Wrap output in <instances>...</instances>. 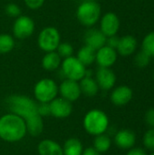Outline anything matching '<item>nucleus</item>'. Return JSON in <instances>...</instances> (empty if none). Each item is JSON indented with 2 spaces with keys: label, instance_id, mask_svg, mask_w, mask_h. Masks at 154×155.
Here are the masks:
<instances>
[{
  "label": "nucleus",
  "instance_id": "36",
  "mask_svg": "<svg viewBox=\"0 0 154 155\" xmlns=\"http://www.w3.org/2000/svg\"><path fill=\"white\" fill-rule=\"evenodd\" d=\"M151 155H154V153H152V154H151Z\"/></svg>",
  "mask_w": 154,
  "mask_h": 155
},
{
  "label": "nucleus",
  "instance_id": "8",
  "mask_svg": "<svg viewBox=\"0 0 154 155\" xmlns=\"http://www.w3.org/2000/svg\"><path fill=\"white\" fill-rule=\"evenodd\" d=\"M34 21L27 15H21L15 18L13 25V36L19 40L29 38L34 32Z\"/></svg>",
  "mask_w": 154,
  "mask_h": 155
},
{
  "label": "nucleus",
  "instance_id": "11",
  "mask_svg": "<svg viewBox=\"0 0 154 155\" xmlns=\"http://www.w3.org/2000/svg\"><path fill=\"white\" fill-rule=\"evenodd\" d=\"M58 88L61 97L66 99L71 103L78 100L82 94L79 83L74 80H70V79L64 80Z\"/></svg>",
  "mask_w": 154,
  "mask_h": 155
},
{
  "label": "nucleus",
  "instance_id": "28",
  "mask_svg": "<svg viewBox=\"0 0 154 155\" xmlns=\"http://www.w3.org/2000/svg\"><path fill=\"white\" fill-rule=\"evenodd\" d=\"M5 13L10 17L16 18L22 15V10L18 5H16L15 3H9L5 7Z\"/></svg>",
  "mask_w": 154,
  "mask_h": 155
},
{
  "label": "nucleus",
  "instance_id": "1",
  "mask_svg": "<svg viewBox=\"0 0 154 155\" xmlns=\"http://www.w3.org/2000/svg\"><path fill=\"white\" fill-rule=\"evenodd\" d=\"M6 106L8 110L25 122L27 132L34 137L38 136L44 130L42 117L37 112V104L25 95L14 94L6 98Z\"/></svg>",
  "mask_w": 154,
  "mask_h": 155
},
{
  "label": "nucleus",
  "instance_id": "13",
  "mask_svg": "<svg viewBox=\"0 0 154 155\" xmlns=\"http://www.w3.org/2000/svg\"><path fill=\"white\" fill-rule=\"evenodd\" d=\"M95 81L97 82L99 88L108 91L114 86L116 83V75L111 68L99 67L96 72Z\"/></svg>",
  "mask_w": 154,
  "mask_h": 155
},
{
  "label": "nucleus",
  "instance_id": "22",
  "mask_svg": "<svg viewBox=\"0 0 154 155\" xmlns=\"http://www.w3.org/2000/svg\"><path fill=\"white\" fill-rule=\"evenodd\" d=\"M83 151V145L81 142L76 138L68 139L63 147L64 155H82Z\"/></svg>",
  "mask_w": 154,
  "mask_h": 155
},
{
  "label": "nucleus",
  "instance_id": "21",
  "mask_svg": "<svg viewBox=\"0 0 154 155\" xmlns=\"http://www.w3.org/2000/svg\"><path fill=\"white\" fill-rule=\"evenodd\" d=\"M95 54H96V51L94 49L84 45L78 50L76 58L84 65L89 66L95 62Z\"/></svg>",
  "mask_w": 154,
  "mask_h": 155
},
{
  "label": "nucleus",
  "instance_id": "9",
  "mask_svg": "<svg viewBox=\"0 0 154 155\" xmlns=\"http://www.w3.org/2000/svg\"><path fill=\"white\" fill-rule=\"evenodd\" d=\"M120 29V19L113 12L105 13L100 18V30L106 36H113L117 35Z\"/></svg>",
  "mask_w": 154,
  "mask_h": 155
},
{
  "label": "nucleus",
  "instance_id": "4",
  "mask_svg": "<svg viewBox=\"0 0 154 155\" xmlns=\"http://www.w3.org/2000/svg\"><path fill=\"white\" fill-rule=\"evenodd\" d=\"M84 127L85 131L92 135L104 134L109 127V120L104 112L93 109L89 111L84 119Z\"/></svg>",
  "mask_w": 154,
  "mask_h": 155
},
{
  "label": "nucleus",
  "instance_id": "5",
  "mask_svg": "<svg viewBox=\"0 0 154 155\" xmlns=\"http://www.w3.org/2000/svg\"><path fill=\"white\" fill-rule=\"evenodd\" d=\"M61 43V35L54 26H46L43 28L37 36L38 47L44 53L56 51Z\"/></svg>",
  "mask_w": 154,
  "mask_h": 155
},
{
  "label": "nucleus",
  "instance_id": "14",
  "mask_svg": "<svg viewBox=\"0 0 154 155\" xmlns=\"http://www.w3.org/2000/svg\"><path fill=\"white\" fill-rule=\"evenodd\" d=\"M106 36L102 33L100 29L90 28L84 34V43L85 45L97 51L101 47L106 45Z\"/></svg>",
  "mask_w": 154,
  "mask_h": 155
},
{
  "label": "nucleus",
  "instance_id": "25",
  "mask_svg": "<svg viewBox=\"0 0 154 155\" xmlns=\"http://www.w3.org/2000/svg\"><path fill=\"white\" fill-rule=\"evenodd\" d=\"M142 48V50L146 52L151 57H154V32L148 34L144 37Z\"/></svg>",
  "mask_w": 154,
  "mask_h": 155
},
{
  "label": "nucleus",
  "instance_id": "15",
  "mask_svg": "<svg viewBox=\"0 0 154 155\" xmlns=\"http://www.w3.org/2000/svg\"><path fill=\"white\" fill-rule=\"evenodd\" d=\"M133 98V91L126 85L116 87L111 94V101L116 106H123L127 104Z\"/></svg>",
  "mask_w": 154,
  "mask_h": 155
},
{
  "label": "nucleus",
  "instance_id": "29",
  "mask_svg": "<svg viewBox=\"0 0 154 155\" xmlns=\"http://www.w3.org/2000/svg\"><path fill=\"white\" fill-rule=\"evenodd\" d=\"M143 141H144L145 146L149 150L154 151V128H151L150 130L146 132Z\"/></svg>",
  "mask_w": 154,
  "mask_h": 155
},
{
  "label": "nucleus",
  "instance_id": "35",
  "mask_svg": "<svg viewBox=\"0 0 154 155\" xmlns=\"http://www.w3.org/2000/svg\"><path fill=\"white\" fill-rule=\"evenodd\" d=\"M126 155H146V153L142 149L135 148V149H132L131 151H129V153Z\"/></svg>",
  "mask_w": 154,
  "mask_h": 155
},
{
  "label": "nucleus",
  "instance_id": "23",
  "mask_svg": "<svg viewBox=\"0 0 154 155\" xmlns=\"http://www.w3.org/2000/svg\"><path fill=\"white\" fill-rule=\"evenodd\" d=\"M15 46L14 36L8 34H0V54L10 53Z\"/></svg>",
  "mask_w": 154,
  "mask_h": 155
},
{
  "label": "nucleus",
  "instance_id": "24",
  "mask_svg": "<svg viewBox=\"0 0 154 155\" xmlns=\"http://www.w3.org/2000/svg\"><path fill=\"white\" fill-rule=\"evenodd\" d=\"M111 139L108 135L106 134H99L96 135L94 141H93V148L98 151L100 153H105L107 152L110 147H111Z\"/></svg>",
  "mask_w": 154,
  "mask_h": 155
},
{
  "label": "nucleus",
  "instance_id": "31",
  "mask_svg": "<svg viewBox=\"0 0 154 155\" xmlns=\"http://www.w3.org/2000/svg\"><path fill=\"white\" fill-rule=\"evenodd\" d=\"M24 2L29 9L37 10L44 5L45 0H24Z\"/></svg>",
  "mask_w": 154,
  "mask_h": 155
},
{
  "label": "nucleus",
  "instance_id": "37",
  "mask_svg": "<svg viewBox=\"0 0 154 155\" xmlns=\"http://www.w3.org/2000/svg\"><path fill=\"white\" fill-rule=\"evenodd\" d=\"M153 78H154V74H153Z\"/></svg>",
  "mask_w": 154,
  "mask_h": 155
},
{
  "label": "nucleus",
  "instance_id": "10",
  "mask_svg": "<svg viewBox=\"0 0 154 155\" xmlns=\"http://www.w3.org/2000/svg\"><path fill=\"white\" fill-rule=\"evenodd\" d=\"M117 51L105 45L96 51L95 62L97 63L99 67L111 68L117 61Z\"/></svg>",
  "mask_w": 154,
  "mask_h": 155
},
{
  "label": "nucleus",
  "instance_id": "6",
  "mask_svg": "<svg viewBox=\"0 0 154 155\" xmlns=\"http://www.w3.org/2000/svg\"><path fill=\"white\" fill-rule=\"evenodd\" d=\"M59 93L57 84L50 78L39 80L34 88V94L39 103H50L56 98Z\"/></svg>",
  "mask_w": 154,
  "mask_h": 155
},
{
  "label": "nucleus",
  "instance_id": "3",
  "mask_svg": "<svg viewBox=\"0 0 154 155\" xmlns=\"http://www.w3.org/2000/svg\"><path fill=\"white\" fill-rule=\"evenodd\" d=\"M102 9L95 0H83L76 9V18L86 27L93 26L101 18Z\"/></svg>",
  "mask_w": 154,
  "mask_h": 155
},
{
  "label": "nucleus",
  "instance_id": "19",
  "mask_svg": "<svg viewBox=\"0 0 154 155\" xmlns=\"http://www.w3.org/2000/svg\"><path fill=\"white\" fill-rule=\"evenodd\" d=\"M62 64V58L56 51L45 53L42 58V67L46 71H55Z\"/></svg>",
  "mask_w": 154,
  "mask_h": 155
},
{
  "label": "nucleus",
  "instance_id": "27",
  "mask_svg": "<svg viewBox=\"0 0 154 155\" xmlns=\"http://www.w3.org/2000/svg\"><path fill=\"white\" fill-rule=\"evenodd\" d=\"M56 52L60 55L61 58L64 59V58L74 55V47L70 43H67V42L60 43V45H58L56 49Z\"/></svg>",
  "mask_w": 154,
  "mask_h": 155
},
{
  "label": "nucleus",
  "instance_id": "2",
  "mask_svg": "<svg viewBox=\"0 0 154 155\" xmlns=\"http://www.w3.org/2000/svg\"><path fill=\"white\" fill-rule=\"evenodd\" d=\"M27 133L25 122L15 114H7L0 118V138L8 143L22 140Z\"/></svg>",
  "mask_w": 154,
  "mask_h": 155
},
{
  "label": "nucleus",
  "instance_id": "12",
  "mask_svg": "<svg viewBox=\"0 0 154 155\" xmlns=\"http://www.w3.org/2000/svg\"><path fill=\"white\" fill-rule=\"evenodd\" d=\"M49 104L51 115L56 118H66L73 112L72 103L63 97H56Z\"/></svg>",
  "mask_w": 154,
  "mask_h": 155
},
{
  "label": "nucleus",
  "instance_id": "18",
  "mask_svg": "<svg viewBox=\"0 0 154 155\" xmlns=\"http://www.w3.org/2000/svg\"><path fill=\"white\" fill-rule=\"evenodd\" d=\"M38 153L40 155H64L63 148L53 140H43L38 144Z\"/></svg>",
  "mask_w": 154,
  "mask_h": 155
},
{
  "label": "nucleus",
  "instance_id": "20",
  "mask_svg": "<svg viewBox=\"0 0 154 155\" xmlns=\"http://www.w3.org/2000/svg\"><path fill=\"white\" fill-rule=\"evenodd\" d=\"M79 82L82 94L88 97H93L97 94L99 91V86L95 79H93L92 76H84Z\"/></svg>",
  "mask_w": 154,
  "mask_h": 155
},
{
  "label": "nucleus",
  "instance_id": "30",
  "mask_svg": "<svg viewBox=\"0 0 154 155\" xmlns=\"http://www.w3.org/2000/svg\"><path fill=\"white\" fill-rule=\"evenodd\" d=\"M37 112L41 117L51 115L50 104L49 103H39L37 104Z\"/></svg>",
  "mask_w": 154,
  "mask_h": 155
},
{
  "label": "nucleus",
  "instance_id": "17",
  "mask_svg": "<svg viewBox=\"0 0 154 155\" xmlns=\"http://www.w3.org/2000/svg\"><path fill=\"white\" fill-rule=\"evenodd\" d=\"M135 134L128 129L122 130L115 134V143L121 149H130L135 143Z\"/></svg>",
  "mask_w": 154,
  "mask_h": 155
},
{
  "label": "nucleus",
  "instance_id": "26",
  "mask_svg": "<svg viewBox=\"0 0 154 155\" xmlns=\"http://www.w3.org/2000/svg\"><path fill=\"white\" fill-rule=\"evenodd\" d=\"M151 59H152V57L146 52L142 50L141 52H139L135 55L134 63H135V65L137 67H139V68H145L151 63Z\"/></svg>",
  "mask_w": 154,
  "mask_h": 155
},
{
  "label": "nucleus",
  "instance_id": "32",
  "mask_svg": "<svg viewBox=\"0 0 154 155\" xmlns=\"http://www.w3.org/2000/svg\"><path fill=\"white\" fill-rule=\"evenodd\" d=\"M119 40H120V38L116 35H113V36H109V37L106 38V45H108L109 47H112V48L116 50L117 45L119 44Z\"/></svg>",
  "mask_w": 154,
  "mask_h": 155
},
{
  "label": "nucleus",
  "instance_id": "7",
  "mask_svg": "<svg viewBox=\"0 0 154 155\" xmlns=\"http://www.w3.org/2000/svg\"><path fill=\"white\" fill-rule=\"evenodd\" d=\"M61 72L65 77V79L74 80L79 82L85 76L86 66L84 65L76 56H70L64 58L61 64Z\"/></svg>",
  "mask_w": 154,
  "mask_h": 155
},
{
  "label": "nucleus",
  "instance_id": "34",
  "mask_svg": "<svg viewBox=\"0 0 154 155\" xmlns=\"http://www.w3.org/2000/svg\"><path fill=\"white\" fill-rule=\"evenodd\" d=\"M82 155H101V153L98 151H96L93 147H89L83 151Z\"/></svg>",
  "mask_w": 154,
  "mask_h": 155
},
{
  "label": "nucleus",
  "instance_id": "16",
  "mask_svg": "<svg viewBox=\"0 0 154 155\" xmlns=\"http://www.w3.org/2000/svg\"><path fill=\"white\" fill-rule=\"evenodd\" d=\"M137 47V40L133 35H127L120 38L119 44L117 45V54L122 56H129L133 54Z\"/></svg>",
  "mask_w": 154,
  "mask_h": 155
},
{
  "label": "nucleus",
  "instance_id": "33",
  "mask_svg": "<svg viewBox=\"0 0 154 155\" xmlns=\"http://www.w3.org/2000/svg\"><path fill=\"white\" fill-rule=\"evenodd\" d=\"M145 121L149 126L154 128V108L147 111L145 114Z\"/></svg>",
  "mask_w": 154,
  "mask_h": 155
}]
</instances>
